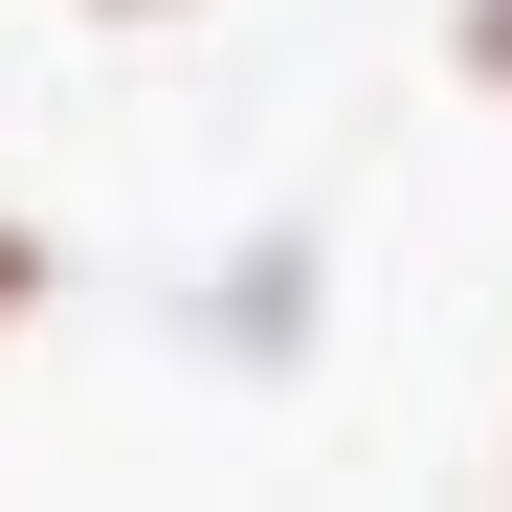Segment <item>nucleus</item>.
<instances>
[{"instance_id":"7ed1b4c3","label":"nucleus","mask_w":512,"mask_h":512,"mask_svg":"<svg viewBox=\"0 0 512 512\" xmlns=\"http://www.w3.org/2000/svg\"><path fill=\"white\" fill-rule=\"evenodd\" d=\"M112 23H179V0H112Z\"/></svg>"},{"instance_id":"f257e3e1","label":"nucleus","mask_w":512,"mask_h":512,"mask_svg":"<svg viewBox=\"0 0 512 512\" xmlns=\"http://www.w3.org/2000/svg\"><path fill=\"white\" fill-rule=\"evenodd\" d=\"M446 67H468V90L512 112V0H468V23H446Z\"/></svg>"},{"instance_id":"f03ea898","label":"nucleus","mask_w":512,"mask_h":512,"mask_svg":"<svg viewBox=\"0 0 512 512\" xmlns=\"http://www.w3.org/2000/svg\"><path fill=\"white\" fill-rule=\"evenodd\" d=\"M45 290H67V268H45V223H0V334H23Z\"/></svg>"}]
</instances>
